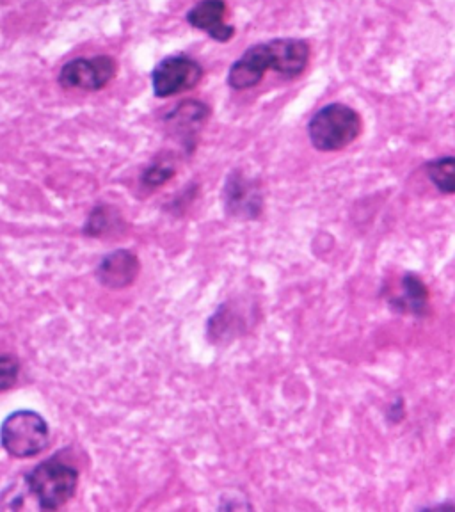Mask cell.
Wrapping results in <instances>:
<instances>
[{
    "label": "cell",
    "mask_w": 455,
    "mask_h": 512,
    "mask_svg": "<svg viewBox=\"0 0 455 512\" xmlns=\"http://www.w3.org/2000/svg\"><path fill=\"white\" fill-rule=\"evenodd\" d=\"M393 310L409 315L422 317L427 313L429 304V290L425 288L424 281L415 274H406L402 280V296L390 299Z\"/></svg>",
    "instance_id": "cell-10"
},
{
    "label": "cell",
    "mask_w": 455,
    "mask_h": 512,
    "mask_svg": "<svg viewBox=\"0 0 455 512\" xmlns=\"http://www.w3.org/2000/svg\"><path fill=\"white\" fill-rule=\"evenodd\" d=\"M20 374V361L13 354L0 356V392H6L15 386Z\"/></svg>",
    "instance_id": "cell-13"
},
{
    "label": "cell",
    "mask_w": 455,
    "mask_h": 512,
    "mask_svg": "<svg viewBox=\"0 0 455 512\" xmlns=\"http://www.w3.org/2000/svg\"><path fill=\"white\" fill-rule=\"evenodd\" d=\"M313 146L320 152H340L361 134L358 112L344 104H331L320 109L308 125Z\"/></svg>",
    "instance_id": "cell-3"
},
{
    "label": "cell",
    "mask_w": 455,
    "mask_h": 512,
    "mask_svg": "<svg viewBox=\"0 0 455 512\" xmlns=\"http://www.w3.org/2000/svg\"><path fill=\"white\" fill-rule=\"evenodd\" d=\"M224 203L226 212L237 219H256L264 208L260 187L239 173H233L226 180Z\"/></svg>",
    "instance_id": "cell-7"
},
{
    "label": "cell",
    "mask_w": 455,
    "mask_h": 512,
    "mask_svg": "<svg viewBox=\"0 0 455 512\" xmlns=\"http://www.w3.org/2000/svg\"><path fill=\"white\" fill-rule=\"evenodd\" d=\"M310 59V47L301 40H272L246 50L233 64L228 84L233 89H249L264 79L267 70H274L287 79L301 75Z\"/></svg>",
    "instance_id": "cell-1"
},
{
    "label": "cell",
    "mask_w": 455,
    "mask_h": 512,
    "mask_svg": "<svg viewBox=\"0 0 455 512\" xmlns=\"http://www.w3.org/2000/svg\"><path fill=\"white\" fill-rule=\"evenodd\" d=\"M226 16V4L223 0H201L189 11L187 20L192 27L207 32L217 41L232 40V25L224 24Z\"/></svg>",
    "instance_id": "cell-9"
},
{
    "label": "cell",
    "mask_w": 455,
    "mask_h": 512,
    "mask_svg": "<svg viewBox=\"0 0 455 512\" xmlns=\"http://www.w3.org/2000/svg\"><path fill=\"white\" fill-rule=\"evenodd\" d=\"M118 223H121L120 216L111 207H96L84 226V233L88 237H102L105 233L114 232Z\"/></svg>",
    "instance_id": "cell-12"
},
{
    "label": "cell",
    "mask_w": 455,
    "mask_h": 512,
    "mask_svg": "<svg viewBox=\"0 0 455 512\" xmlns=\"http://www.w3.org/2000/svg\"><path fill=\"white\" fill-rule=\"evenodd\" d=\"M48 441L50 429L47 420L36 411H15L0 427L2 448L16 459L38 456L48 447Z\"/></svg>",
    "instance_id": "cell-4"
},
{
    "label": "cell",
    "mask_w": 455,
    "mask_h": 512,
    "mask_svg": "<svg viewBox=\"0 0 455 512\" xmlns=\"http://www.w3.org/2000/svg\"><path fill=\"white\" fill-rule=\"evenodd\" d=\"M200 63L191 57L175 56L164 59L153 72V93L159 98L180 95L194 88L201 80Z\"/></svg>",
    "instance_id": "cell-6"
},
{
    "label": "cell",
    "mask_w": 455,
    "mask_h": 512,
    "mask_svg": "<svg viewBox=\"0 0 455 512\" xmlns=\"http://www.w3.org/2000/svg\"><path fill=\"white\" fill-rule=\"evenodd\" d=\"M454 171V157L432 160L431 164L427 166V175L431 178L432 184L445 194H454Z\"/></svg>",
    "instance_id": "cell-11"
},
{
    "label": "cell",
    "mask_w": 455,
    "mask_h": 512,
    "mask_svg": "<svg viewBox=\"0 0 455 512\" xmlns=\"http://www.w3.org/2000/svg\"><path fill=\"white\" fill-rule=\"evenodd\" d=\"M25 486L41 509L57 511L77 493L79 470L59 456L50 457L25 475Z\"/></svg>",
    "instance_id": "cell-2"
},
{
    "label": "cell",
    "mask_w": 455,
    "mask_h": 512,
    "mask_svg": "<svg viewBox=\"0 0 455 512\" xmlns=\"http://www.w3.org/2000/svg\"><path fill=\"white\" fill-rule=\"evenodd\" d=\"M116 75V63L109 56L80 57L63 66L59 84L63 88L98 91L105 88Z\"/></svg>",
    "instance_id": "cell-5"
},
{
    "label": "cell",
    "mask_w": 455,
    "mask_h": 512,
    "mask_svg": "<svg viewBox=\"0 0 455 512\" xmlns=\"http://www.w3.org/2000/svg\"><path fill=\"white\" fill-rule=\"evenodd\" d=\"M175 175V171L164 162H157L144 171L143 182L148 187H160L166 184L171 176Z\"/></svg>",
    "instance_id": "cell-14"
},
{
    "label": "cell",
    "mask_w": 455,
    "mask_h": 512,
    "mask_svg": "<svg viewBox=\"0 0 455 512\" xmlns=\"http://www.w3.org/2000/svg\"><path fill=\"white\" fill-rule=\"evenodd\" d=\"M139 258L128 249H118L104 256L96 269V278L107 288L130 287L139 276Z\"/></svg>",
    "instance_id": "cell-8"
}]
</instances>
